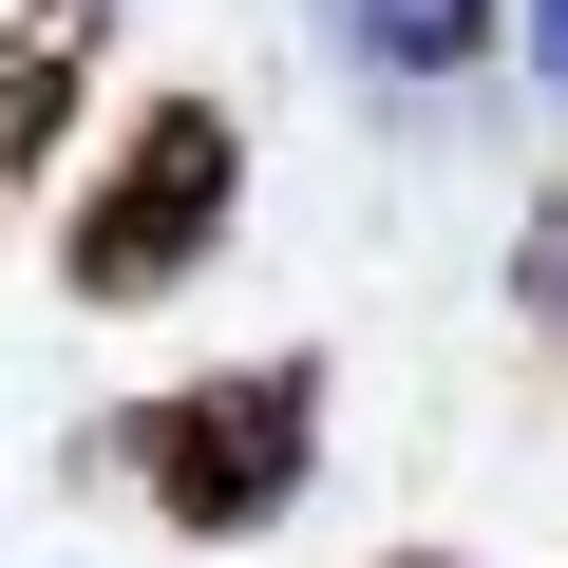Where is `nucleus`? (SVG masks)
<instances>
[{
  "instance_id": "nucleus-1",
  "label": "nucleus",
  "mask_w": 568,
  "mask_h": 568,
  "mask_svg": "<svg viewBox=\"0 0 568 568\" xmlns=\"http://www.w3.org/2000/svg\"><path fill=\"white\" fill-rule=\"evenodd\" d=\"M114 455H133V493L171 511V530H284V493H304V455H323V379L304 361H227V379H171V398H133L114 417Z\"/></svg>"
},
{
  "instance_id": "nucleus-2",
  "label": "nucleus",
  "mask_w": 568,
  "mask_h": 568,
  "mask_svg": "<svg viewBox=\"0 0 568 568\" xmlns=\"http://www.w3.org/2000/svg\"><path fill=\"white\" fill-rule=\"evenodd\" d=\"M227 190H246V133H227L209 95H152L133 152H114L95 209H77V304H171V284L227 246Z\"/></svg>"
},
{
  "instance_id": "nucleus-3",
  "label": "nucleus",
  "mask_w": 568,
  "mask_h": 568,
  "mask_svg": "<svg viewBox=\"0 0 568 568\" xmlns=\"http://www.w3.org/2000/svg\"><path fill=\"white\" fill-rule=\"evenodd\" d=\"M323 20H342V58L398 77V95H436V77L493 58V0H323Z\"/></svg>"
},
{
  "instance_id": "nucleus-4",
  "label": "nucleus",
  "mask_w": 568,
  "mask_h": 568,
  "mask_svg": "<svg viewBox=\"0 0 568 568\" xmlns=\"http://www.w3.org/2000/svg\"><path fill=\"white\" fill-rule=\"evenodd\" d=\"M77 58H95V0H39L20 39H0V171H39L58 114H77Z\"/></svg>"
},
{
  "instance_id": "nucleus-5",
  "label": "nucleus",
  "mask_w": 568,
  "mask_h": 568,
  "mask_svg": "<svg viewBox=\"0 0 568 568\" xmlns=\"http://www.w3.org/2000/svg\"><path fill=\"white\" fill-rule=\"evenodd\" d=\"M549 77H568V0H549Z\"/></svg>"
}]
</instances>
